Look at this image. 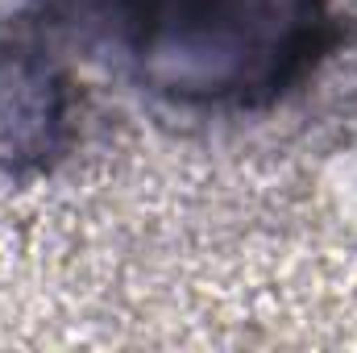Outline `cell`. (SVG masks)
Masks as SVG:
<instances>
[{
  "label": "cell",
  "mask_w": 357,
  "mask_h": 353,
  "mask_svg": "<svg viewBox=\"0 0 357 353\" xmlns=\"http://www.w3.org/2000/svg\"><path fill=\"white\" fill-rule=\"evenodd\" d=\"M75 133V91L54 59L0 42V175L54 167Z\"/></svg>",
  "instance_id": "7a4b0ae2"
},
{
  "label": "cell",
  "mask_w": 357,
  "mask_h": 353,
  "mask_svg": "<svg viewBox=\"0 0 357 353\" xmlns=\"http://www.w3.org/2000/svg\"><path fill=\"white\" fill-rule=\"evenodd\" d=\"M116 33L137 84L183 108H266L333 42L328 0H129Z\"/></svg>",
  "instance_id": "6da1fadb"
}]
</instances>
